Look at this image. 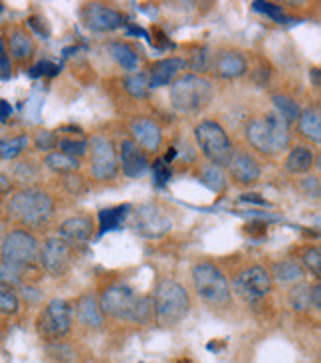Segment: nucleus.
Here are the masks:
<instances>
[{
    "label": "nucleus",
    "instance_id": "nucleus-1",
    "mask_svg": "<svg viewBox=\"0 0 321 363\" xmlns=\"http://www.w3.org/2000/svg\"><path fill=\"white\" fill-rule=\"evenodd\" d=\"M101 310L117 320L127 322H145L151 314V300L145 296L137 294L133 288L125 284H113L103 290L101 294Z\"/></svg>",
    "mask_w": 321,
    "mask_h": 363
},
{
    "label": "nucleus",
    "instance_id": "nucleus-2",
    "mask_svg": "<svg viewBox=\"0 0 321 363\" xmlns=\"http://www.w3.org/2000/svg\"><path fill=\"white\" fill-rule=\"evenodd\" d=\"M246 138L250 145L264 155H278L290 145L288 125L276 113L254 118L246 128Z\"/></svg>",
    "mask_w": 321,
    "mask_h": 363
},
{
    "label": "nucleus",
    "instance_id": "nucleus-3",
    "mask_svg": "<svg viewBox=\"0 0 321 363\" xmlns=\"http://www.w3.org/2000/svg\"><path fill=\"white\" fill-rule=\"evenodd\" d=\"M54 213V203L48 193L40 189H24L10 196L9 215L24 226H40Z\"/></svg>",
    "mask_w": 321,
    "mask_h": 363
},
{
    "label": "nucleus",
    "instance_id": "nucleus-4",
    "mask_svg": "<svg viewBox=\"0 0 321 363\" xmlns=\"http://www.w3.org/2000/svg\"><path fill=\"white\" fill-rule=\"evenodd\" d=\"M153 308H155L157 322L161 325L181 324L191 310V300L185 286H181L175 280H163L157 286Z\"/></svg>",
    "mask_w": 321,
    "mask_h": 363
},
{
    "label": "nucleus",
    "instance_id": "nucleus-5",
    "mask_svg": "<svg viewBox=\"0 0 321 363\" xmlns=\"http://www.w3.org/2000/svg\"><path fill=\"white\" fill-rule=\"evenodd\" d=\"M213 84L203 76L186 74L173 82L171 104L181 113H193L203 109L213 99Z\"/></svg>",
    "mask_w": 321,
    "mask_h": 363
},
{
    "label": "nucleus",
    "instance_id": "nucleus-6",
    "mask_svg": "<svg viewBox=\"0 0 321 363\" xmlns=\"http://www.w3.org/2000/svg\"><path fill=\"white\" fill-rule=\"evenodd\" d=\"M195 138L198 147L203 149L205 157L214 167H224L230 163L234 147L223 125H218L216 121H201L195 128Z\"/></svg>",
    "mask_w": 321,
    "mask_h": 363
},
{
    "label": "nucleus",
    "instance_id": "nucleus-7",
    "mask_svg": "<svg viewBox=\"0 0 321 363\" xmlns=\"http://www.w3.org/2000/svg\"><path fill=\"white\" fill-rule=\"evenodd\" d=\"M38 240L34 238V235H30L28 230H22V228L10 230L0 246V256H2L0 262L18 268V270L34 264L38 260Z\"/></svg>",
    "mask_w": 321,
    "mask_h": 363
},
{
    "label": "nucleus",
    "instance_id": "nucleus-8",
    "mask_svg": "<svg viewBox=\"0 0 321 363\" xmlns=\"http://www.w3.org/2000/svg\"><path fill=\"white\" fill-rule=\"evenodd\" d=\"M193 282L196 294L214 306L226 304L230 300V284L226 276L210 262H198L193 268Z\"/></svg>",
    "mask_w": 321,
    "mask_h": 363
},
{
    "label": "nucleus",
    "instance_id": "nucleus-9",
    "mask_svg": "<svg viewBox=\"0 0 321 363\" xmlns=\"http://www.w3.org/2000/svg\"><path fill=\"white\" fill-rule=\"evenodd\" d=\"M131 228L143 238H161L171 230V218L161 206L141 205L133 213H129Z\"/></svg>",
    "mask_w": 321,
    "mask_h": 363
},
{
    "label": "nucleus",
    "instance_id": "nucleus-10",
    "mask_svg": "<svg viewBox=\"0 0 321 363\" xmlns=\"http://www.w3.org/2000/svg\"><path fill=\"white\" fill-rule=\"evenodd\" d=\"M232 286L234 292L246 302H258L272 290V276L264 266H250L236 272Z\"/></svg>",
    "mask_w": 321,
    "mask_h": 363
},
{
    "label": "nucleus",
    "instance_id": "nucleus-11",
    "mask_svg": "<svg viewBox=\"0 0 321 363\" xmlns=\"http://www.w3.org/2000/svg\"><path fill=\"white\" fill-rule=\"evenodd\" d=\"M72 328V306L56 298L46 304V308L38 315V330L40 334L48 340H60L68 334Z\"/></svg>",
    "mask_w": 321,
    "mask_h": 363
},
{
    "label": "nucleus",
    "instance_id": "nucleus-12",
    "mask_svg": "<svg viewBox=\"0 0 321 363\" xmlns=\"http://www.w3.org/2000/svg\"><path fill=\"white\" fill-rule=\"evenodd\" d=\"M91 149V175L99 181L113 179L117 173V155L113 145L106 138H94L89 143Z\"/></svg>",
    "mask_w": 321,
    "mask_h": 363
},
{
    "label": "nucleus",
    "instance_id": "nucleus-13",
    "mask_svg": "<svg viewBox=\"0 0 321 363\" xmlns=\"http://www.w3.org/2000/svg\"><path fill=\"white\" fill-rule=\"evenodd\" d=\"M38 258L48 274L62 276L69 266V246L58 236H52L42 245Z\"/></svg>",
    "mask_w": 321,
    "mask_h": 363
},
{
    "label": "nucleus",
    "instance_id": "nucleus-14",
    "mask_svg": "<svg viewBox=\"0 0 321 363\" xmlns=\"http://www.w3.org/2000/svg\"><path fill=\"white\" fill-rule=\"evenodd\" d=\"M81 16H84V24L96 32H109V30L121 28L125 24V16L121 12L103 4H88L81 12Z\"/></svg>",
    "mask_w": 321,
    "mask_h": 363
},
{
    "label": "nucleus",
    "instance_id": "nucleus-15",
    "mask_svg": "<svg viewBox=\"0 0 321 363\" xmlns=\"http://www.w3.org/2000/svg\"><path fill=\"white\" fill-rule=\"evenodd\" d=\"M94 235V220L89 216H72L68 220H64L60 226L58 238H62L66 245L72 248L74 245H84L88 242Z\"/></svg>",
    "mask_w": 321,
    "mask_h": 363
},
{
    "label": "nucleus",
    "instance_id": "nucleus-16",
    "mask_svg": "<svg viewBox=\"0 0 321 363\" xmlns=\"http://www.w3.org/2000/svg\"><path fill=\"white\" fill-rule=\"evenodd\" d=\"M119 157H121V169H123L127 177H143L147 169H149V161H147L145 153L137 147V143L129 141V139H125L121 143V155Z\"/></svg>",
    "mask_w": 321,
    "mask_h": 363
},
{
    "label": "nucleus",
    "instance_id": "nucleus-17",
    "mask_svg": "<svg viewBox=\"0 0 321 363\" xmlns=\"http://www.w3.org/2000/svg\"><path fill=\"white\" fill-rule=\"evenodd\" d=\"M228 169H230L234 181L240 185H252L260 179V173H262L258 161L248 153H234L228 163Z\"/></svg>",
    "mask_w": 321,
    "mask_h": 363
},
{
    "label": "nucleus",
    "instance_id": "nucleus-18",
    "mask_svg": "<svg viewBox=\"0 0 321 363\" xmlns=\"http://www.w3.org/2000/svg\"><path fill=\"white\" fill-rule=\"evenodd\" d=\"M185 66L186 62L181 58H165L161 60V62H157V64H153L151 69H149V79H147L149 82V88L155 89L167 86Z\"/></svg>",
    "mask_w": 321,
    "mask_h": 363
},
{
    "label": "nucleus",
    "instance_id": "nucleus-19",
    "mask_svg": "<svg viewBox=\"0 0 321 363\" xmlns=\"http://www.w3.org/2000/svg\"><path fill=\"white\" fill-rule=\"evenodd\" d=\"M131 133H133V138L135 141L141 145V147L149 149V151H157L159 145H161V128L157 125L153 119H135L133 123H131Z\"/></svg>",
    "mask_w": 321,
    "mask_h": 363
},
{
    "label": "nucleus",
    "instance_id": "nucleus-20",
    "mask_svg": "<svg viewBox=\"0 0 321 363\" xmlns=\"http://www.w3.org/2000/svg\"><path fill=\"white\" fill-rule=\"evenodd\" d=\"M76 315H78L79 324L86 325V328L96 330L103 324V310L91 294L79 296V300L76 302Z\"/></svg>",
    "mask_w": 321,
    "mask_h": 363
},
{
    "label": "nucleus",
    "instance_id": "nucleus-21",
    "mask_svg": "<svg viewBox=\"0 0 321 363\" xmlns=\"http://www.w3.org/2000/svg\"><path fill=\"white\" fill-rule=\"evenodd\" d=\"M214 72L220 78H240L246 72V58L240 52H223L214 60Z\"/></svg>",
    "mask_w": 321,
    "mask_h": 363
},
{
    "label": "nucleus",
    "instance_id": "nucleus-22",
    "mask_svg": "<svg viewBox=\"0 0 321 363\" xmlns=\"http://www.w3.org/2000/svg\"><path fill=\"white\" fill-rule=\"evenodd\" d=\"M313 161H315V155H313L312 149L300 145V147H293L288 153V157H286V169L290 173H295V175L308 173L313 167Z\"/></svg>",
    "mask_w": 321,
    "mask_h": 363
},
{
    "label": "nucleus",
    "instance_id": "nucleus-23",
    "mask_svg": "<svg viewBox=\"0 0 321 363\" xmlns=\"http://www.w3.org/2000/svg\"><path fill=\"white\" fill-rule=\"evenodd\" d=\"M9 52L18 60H26L34 54V42L24 30H14L9 36Z\"/></svg>",
    "mask_w": 321,
    "mask_h": 363
},
{
    "label": "nucleus",
    "instance_id": "nucleus-24",
    "mask_svg": "<svg viewBox=\"0 0 321 363\" xmlns=\"http://www.w3.org/2000/svg\"><path fill=\"white\" fill-rule=\"evenodd\" d=\"M300 131L313 143L321 141V119L317 109H305L300 113Z\"/></svg>",
    "mask_w": 321,
    "mask_h": 363
},
{
    "label": "nucleus",
    "instance_id": "nucleus-25",
    "mask_svg": "<svg viewBox=\"0 0 321 363\" xmlns=\"http://www.w3.org/2000/svg\"><path fill=\"white\" fill-rule=\"evenodd\" d=\"M129 211H131V206L129 205L113 206V208H106V211H101V213H99L101 235H106V233H111V230L119 228L121 223H123V218L129 216Z\"/></svg>",
    "mask_w": 321,
    "mask_h": 363
},
{
    "label": "nucleus",
    "instance_id": "nucleus-26",
    "mask_svg": "<svg viewBox=\"0 0 321 363\" xmlns=\"http://www.w3.org/2000/svg\"><path fill=\"white\" fill-rule=\"evenodd\" d=\"M274 108H276V116L280 119H283V123L286 125H290L293 123L295 119H300V106H298V101H293L292 98H288V96H274Z\"/></svg>",
    "mask_w": 321,
    "mask_h": 363
},
{
    "label": "nucleus",
    "instance_id": "nucleus-27",
    "mask_svg": "<svg viewBox=\"0 0 321 363\" xmlns=\"http://www.w3.org/2000/svg\"><path fill=\"white\" fill-rule=\"evenodd\" d=\"M109 52L113 54L116 62L121 66L123 69H135L137 64H139V56L137 52L129 44H123V42H113L109 44Z\"/></svg>",
    "mask_w": 321,
    "mask_h": 363
},
{
    "label": "nucleus",
    "instance_id": "nucleus-28",
    "mask_svg": "<svg viewBox=\"0 0 321 363\" xmlns=\"http://www.w3.org/2000/svg\"><path fill=\"white\" fill-rule=\"evenodd\" d=\"M274 276L280 282H300L303 278V268L295 260H280L274 264Z\"/></svg>",
    "mask_w": 321,
    "mask_h": 363
},
{
    "label": "nucleus",
    "instance_id": "nucleus-29",
    "mask_svg": "<svg viewBox=\"0 0 321 363\" xmlns=\"http://www.w3.org/2000/svg\"><path fill=\"white\" fill-rule=\"evenodd\" d=\"M46 165L56 173H74L79 167V161L76 157H69L66 153H62V151H56V153H50L46 157Z\"/></svg>",
    "mask_w": 321,
    "mask_h": 363
},
{
    "label": "nucleus",
    "instance_id": "nucleus-30",
    "mask_svg": "<svg viewBox=\"0 0 321 363\" xmlns=\"http://www.w3.org/2000/svg\"><path fill=\"white\" fill-rule=\"evenodd\" d=\"M26 145H28V138H26V135H20V138L12 139H2V141H0V157L14 159L26 149Z\"/></svg>",
    "mask_w": 321,
    "mask_h": 363
},
{
    "label": "nucleus",
    "instance_id": "nucleus-31",
    "mask_svg": "<svg viewBox=\"0 0 321 363\" xmlns=\"http://www.w3.org/2000/svg\"><path fill=\"white\" fill-rule=\"evenodd\" d=\"M125 89L129 91V96L133 98H145L147 91H149V82H147L145 74L137 72L125 78Z\"/></svg>",
    "mask_w": 321,
    "mask_h": 363
},
{
    "label": "nucleus",
    "instance_id": "nucleus-32",
    "mask_svg": "<svg viewBox=\"0 0 321 363\" xmlns=\"http://www.w3.org/2000/svg\"><path fill=\"white\" fill-rule=\"evenodd\" d=\"M60 149H62V153H66L69 157L78 159L88 153L89 143L86 139H81V141H76V139H62L60 141Z\"/></svg>",
    "mask_w": 321,
    "mask_h": 363
},
{
    "label": "nucleus",
    "instance_id": "nucleus-33",
    "mask_svg": "<svg viewBox=\"0 0 321 363\" xmlns=\"http://www.w3.org/2000/svg\"><path fill=\"white\" fill-rule=\"evenodd\" d=\"M20 302L16 294L9 290V288H0V314L12 315L18 312Z\"/></svg>",
    "mask_w": 321,
    "mask_h": 363
},
{
    "label": "nucleus",
    "instance_id": "nucleus-34",
    "mask_svg": "<svg viewBox=\"0 0 321 363\" xmlns=\"http://www.w3.org/2000/svg\"><path fill=\"white\" fill-rule=\"evenodd\" d=\"M293 310H305L312 308V286H300L292 292Z\"/></svg>",
    "mask_w": 321,
    "mask_h": 363
},
{
    "label": "nucleus",
    "instance_id": "nucleus-35",
    "mask_svg": "<svg viewBox=\"0 0 321 363\" xmlns=\"http://www.w3.org/2000/svg\"><path fill=\"white\" fill-rule=\"evenodd\" d=\"M20 284V270L12 268V266L0 262V288H12V286Z\"/></svg>",
    "mask_w": 321,
    "mask_h": 363
},
{
    "label": "nucleus",
    "instance_id": "nucleus-36",
    "mask_svg": "<svg viewBox=\"0 0 321 363\" xmlns=\"http://www.w3.org/2000/svg\"><path fill=\"white\" fill-rule=\"evenodd\" d=\"M203 179H205V183L210 186L213 191H223L224 186H226V177H224L223 169L214 167V165L210 169H206Z\"/></svg>",
    "mask_w": 321,
    "mask_h": 363
},
{
    "label": "nucleus",
    "instance_id": "nucleus-37",
    "mask_svg": "<svg viewBox=\"0 0 321 363\" xmlns=\"http://www.w3.org/2000/svg\"><path fill=\"white\" fill-rule=\"evenodd\" d=\"M303 264L312 272L315 278H320L321 274V252L320 248H308L303 255Z\"/></svg>",
    "mask_w": 321,
    "mask_h": 363
},
{
    "label": "nucleus",
    "instance_id": "nucleus-38",
    "mask_svg": "<svg viewBox=\"0 0 321 363\" xmlns=\"http://www.w3.org/2000/svg\"><path fill=\"white\" fill-rule=\"evenodd\" d=\"M254 10L268 14V16L276 20V22H288V16L283 14V10L280 9V6L272 4V2H254Z\"/></svg>",
    "mask_w": 321,
    "mask_h": 363
},
{
    "label": "nucleus",
    "instance_id": "nucleus-39",
    "mask_svg": "<svg viewBox=\"0 0 321 363\" xmlns=\"http://www.w3.org/2000/svg\"><path fill=\"white\" fill-rule=\"evenodd\" d=\"M153 179H155L157 186H165L171 179V171H169V165H167L165 159H157L153 163Z\"/></svg>",
    "mask_w": 321,
    "mask_h": 363
},
{
    "label": "nucleus",
    "instance_id": "nucleus-40",
    "mask_svg": "<svg viewBox=\"0 0 321 363\" xmlns=\"http://www.w3.org/2000/svg\"><path fill=\"white\" fill-rule=\"evenodd\" d=\"M60 72V66L56 64H52V62H38L32 72H30V76H34V78H38V76H56Z\"/></svg>",
    "mask_w": 321,
    "mask_h": 363
},
{
    "label": "nucleus",
    "instance_id": "nucleus-41",
    "mask_svg": "<svg viewBox=\"0 0 321 363\" xmlns=\"http://www.w3.org/2000/svg\"><path fill=\"white\" fill-rule=\"evenodd\" d=\"M12 66H10V58L4 50V42L0 40V79H9Z\"/></svg>",
    "mask_w": 321,
    "mask_h": 363
},
{
    "label": "nucleus",
    "instance_id": "nucleus-42",
    "mask_svg": "<svg viewBox=\"0 0 321 363\" xmlns=\"http://www.w3.org/2000/svg\"><path fill=\"white\" fill-rule=\"evenodd\" d=\"M191 66H193V69H196V72H205V69L208 68V54H206V50L196 52L195 56H193Z\"/></svg>",
    "mask_w": 321,
    "mask_h": 363
},
{
    "label": "nucleus",
    "instance_id": "nucleus-43",
    "mask_svg": "<svg viewBox=\"0 0 321 363\" xmlns=\"http://www.w3.org/2000/svg\"><path fill=\"white\" fill-rule=\"evenodd\" d=\"M54 143H56V138H54L50 131L40 133L38 139H36V145H38V149H44V151H48V149L54 147Z\"/></svg>",
    "mask_w": 321,
    "mask_h": 363
},
{
    "label": "nucleus",
    "instance_id": "nucleus-44",
    "mask_svg": "<svg viewBox=\"0 0 321 363\" xmlns=\"http://www.w3.org/2000/svg\"><path fill=\"white\" fill-rule=\"evenodd\" d=\"M312 308L320 310L321 308V288L320 284H315L312 288Z\"/></svg>",
    "mask_w": 321,
    "mask_h": 363
},
{
    "label": "nucleus",
    "instance_id": "nucleus-45",
    "mask_svg": "<svg viewBox=\"0 0 321 363\" xmlns=\"http://www.w3.org/2000/svg\"><path fill=\"white\" fill-rule=\"evenodd\" d=\"M10 189V181L4 173H0V193H6Z\"/></svg>",
    "mask_w": 321,
    "mask_h": 363
},
{
    "label": "nucleus",
    "instance_id": "nucleus-46",
    "mask_svg": "<svg viewBox=\"0 0 321 363\" xmlns=\"http://www.w3.org/2000/svg\"><path fill=\"white\" fill-rule=\"evenodd\" d=\"M258 195H242V201H252V203H258V205H266L264 199H256Z\"/></svg>",
    "mask_w": 321,
    "mask_h": 363
},
{
    "label": "nucleus",
    "instance_id": "nucleus-47",
    "mask_svg": "<svg viewBox=\"0 0 321 363\" xmlns=\"http://www.w3.org/2000/svg\"><path fill=\"white\" fill-rule=\"evenodd\" d=\"M129 32H131V34H139V36H143V38H149V34H147L145 30L137 28V26H129Z\"/></svg>",
    "mask_w": 321,
    "mask_h": 363
}]
</instances>
